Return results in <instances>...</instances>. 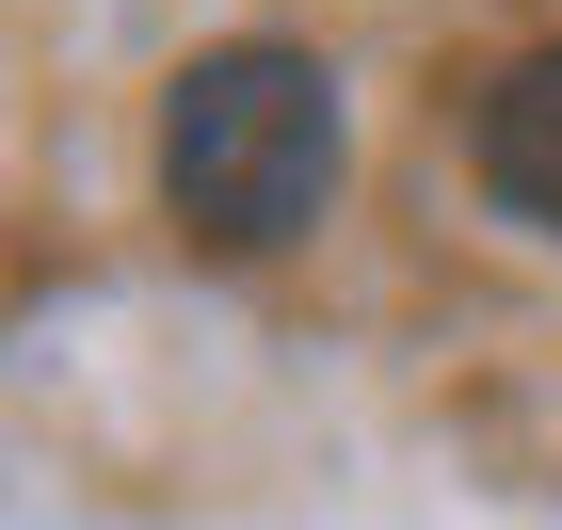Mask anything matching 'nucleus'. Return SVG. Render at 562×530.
Wrapping results in <instances>:
<instances>
[{
	"label": "nucleus",
	"instance_id": "obj_2",
	"mask_svg": "<svg viewBox=\"0 0 562 530\" xmlns=\"http://www.w3.org/2000/svg\"><path fill=\"white\" fill-rule=\"evenodd\" d=\"M482 193L515 225H562V48H515L498 81H482V129H467Z\"/></svg>",
	"mask_w": 562,
	"mask_h": 530
},
{
	"label": "nucleus",
	"instance_id": "obj_1",
	"mask_svg": "<svg viewBox=\"0 0 562 530\" xmlns=\"http://www.w3.org/2000/svg\"><path fill=\"white\" fill-rule=\"evenodd\" d=\"M338 193V65L290 33H225L161 81V210L210 258H273Z\"/></svg>",
	"mask_w": 562,
	"mask_h": 530
}]
</instances>
